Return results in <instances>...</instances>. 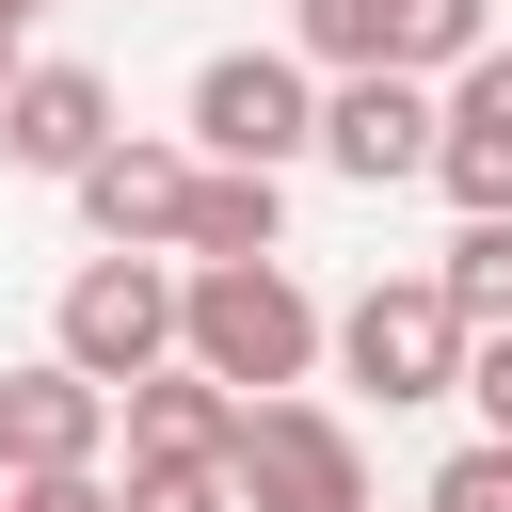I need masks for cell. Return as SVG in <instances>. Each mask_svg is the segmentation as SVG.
Listing matches in <instances>:
<instances>
[{"instance_id": "13", "label": "cell", "mask_w": 512, "mask_h": 512, "mask_svg": "<svg viewBox=\"0 0 512 512\" xmlns=\"http://www.w3.org/2000/svg\"><path fill=\"white\" fill-rule=\"evenodd\" d=\"M288 64H320V80L400 64V0H288Z\"/></svg>"}, {"instance_id": "5", "label": "cell", "mask_w": 512, "mask_h": 512, "mask_svg": "<svg viewBox=\"0 0 512 512\" xmlns=\"http://www.w3.org/2000/svg\"><path fill=\"white\" fill-rule=\"evenodd\" d=\"M48 352H64L80 384H144V368H176V256H80L64 304H48Z\"/></svg>"}, {"instance_id": "14", "label": "cell", "mask_w": 512, "mask_h": 512, "mask_svg": "<svg viewBox=\"0 0 512 512\" xmlns=\"http://www.w3.org/2000/svg\"><path fill=\"white\" fill-rule=\"evenodd\" d=\"M432 288L464 304V336H480V320H512V208H464V224H448V256H432Z\"/></svg>"}, {"instance_id": "6", "label": "cell", "mask_w": 512, "mask_h": 512, "mask_svg": "<svg viewBox=\"0 0 512 512\" xmlns=\"http://www.w3.org/2000/svg\"><path fill=\"white\" fill-rule=\"evenodd\" d=\"M304 160H336L352 192H400V176H432V80H400V64L336 80V96H320V144H304Z\"/></svg>"}, {"instance_id": "19", "label": "cell", "mask_w": 512, "mask_h": 512, "mask_svg": "<svg viewBox=\"0 0 512 512\" xmlns=\"http://www.w3.org/2000/svg\"><path fill=\"white\" fill-rule=\"evenodd\" d=\"M0 512H112V464H48V480H0Z\"/></svg>"}, {"instance_id": "3", "label": "cell", "mask_w": 512, "mask_h": 512, "mask_svg": "<svg viewBox=\"0 0 512 512\" xmlns=\"http://www.w3.org/2000/svg\"><path fill=\"white\" fill-rule=\"evenodd\" d=\"M224 496L240 512H368V448H352V416L336 400H240V432H224Z\"/></svg>"}, {"instance_id": "20", "label": "cell", "mask_w": 512, "mask_h": 512, "mask_svg": "<svg viewBox=\"0 0 512 512\" xmlns=\"http://www.w3.org/2000/svg\"><path fill=\"white\" fill-rule=\"evenodd\" d=\"M32 16H48V0H0V48H16V32H32Z\"/></svg>"}, {"instance_id": "7", "label": "cell", "mask_w": 512, "mask_h": 512, "mask_svg": "<svg viewBox=\"0 0 512 512\" xmlns=\"http://www.w3.org/2000/svg\"><path fill=\"white\" fill-rule=\"evenodd\" d=\"M80 224H96V256H176V208H192V144H144V128H112L80 176Z\"/></svg>"}, {"instance_id": "8", "label": "cell", "mask_w": 512, "mask_h": 512, "mask_svg": "<svg viewBox=\"0 0 512 512\" xmlns=\"http://www.w3.org/2000/svg\"><path fill=\"white\" fill-rule=\"evenodd\" d=\"M48 464H112V384H80L64 352L0 368V480H48Z\"/></svg>"}, {"instance_id": "21", "label": "cell", "mask_w": 512, "mask_h": 512, "mask_svg": "<svg viewBox=\"0 0 512 512\" xmlns=\"http://www.w3.org/2000/svg\"><path fill=\"white\" fill-rule=\"evenodd\" d=\"M0 80H16V48H0Z\"/></svg>"}, {"instance_id": "15", "label": "cell", "mask_w": 512, "mask_h": 512, "mask_svg": "<svg viewBox=\"0 0 512 512\" xmlns=\"http://www.w3.org/2000/svg\"><path fill=\"white\" fill-rule=\"evenodd\" d=\"M480 48H496L480 0H400V80H448V64H480Z\"/></svg>"}, {"instance_id": "22", "label": "cell", "mask_w": 512, "mask_h": 512, "mask_svg": "<svg viewBox=\"0 0 512 512\" xmlns=\"http://www.w3.org/2000/svg\"><path fill=\"white\" fill-rule=\"evenodd\" d=\"M368 512H384V496H368Z\"/></svg>"}, {"instance_id": "9", "label": "cell", "mask_w": 512, "mask_h": 512, "mask_svg": "<svg viewBox=\"0 0 512 512\" xmlns=\"http://www.w3.org/2000/svg\"><path fill=\"white\" fill-rule=\"evenodd\" d=\"M432 192L448 208H512V48L432 80Z\"/></svg>"}, {"instance_id": "10", "label": "cell", "mask_w": 512, "mask_h": 512, "mask_svg": "<svg viewBox=\"0 0 512 512\" xmlns=\"http://www.w3.org/2000/svg\"><path fill=\"white\" fill-rule=\"evenodd\" d=\"M96 144H112V80L96 64H16L0 80V160L16 176H80Z\"/></svg>"}, {"instance_id": "18", "label": "cell", "mask_w": 512, "mask_h": 512, "mask_svg": "<svg viewBox=\"0 0 512 512\" xmlns=\"http://www.w3.org/2000/svg\"><path fill=\"white\" fill-rule=\"evenodd\" d=\"M448 400H480V432H512V320L464 336V384H448Z\"/></svg>"}, {"instance_id": "1", "label": "cell", "mask_w": 512, "mask_h": 512, "mask_svg": "<svg viewBox=\"0 0 512 512\" xmlns=\"http://www.w3.org/2000/svg\"><path fill=\"white\" fill-rule=\"evenodd\" d=\"M176 352L224 400H288L320 368V304H304L288 256H176Z\"/></svg>"}, {"instance_id": "12", "label": "cell", "mask_w": 512, "mask_h": 512, "mask_svg": "<svg viewBox=\"0 0 512 512\" xmlns=\"http://www.w3.org/2000/svg\"><path fill=\"white\" fill-rule=\"evenodd\" d=\"M272 240H288V176H224V160H192L176 256H272Z\"/></svg>"}, {"instance_id": "17", "label": "cell", "mask_w": 512, "mask_h": 512, "mask_svg": "<svg viewBox=\"0 0 512 512\" xmlns=\"http://www.w3.org/2000/svg\"><path fill=\"white\" fill-rule=\"evenodd\" d=\"M112 512H240V496H224L208 464H192V480H176V464H128V480H112Z\"/></svg>"}, {"instance_id": "2", "label": "cell", "mask_w": 512, "mask_h": 512, "mask_svg": "<svg viewBox=\"0 0 512 512\" xmlns=\"http://www.w3.org/2000/svg\"><path fill=\"white\" fill-rule=\"evenodd\" d=\"M320 352L400 416V400H448V384H464V304H448L432 272H368V288L320 320Z\"/></svg>"}, {"instance_id": "11", "label": "cell", "mask_w": 512, "mask_h": 512, "mask_svg": "<svg viewBox=\"0 0 512 512\" xmlns=\"http://www.w3.org/2000/svg\"><path fill=\"white\" fill-rule=\"evenodd\" d=\"M112 432H128V464H176V480L208 464V480H224V432H240V400H224V384H208V368L176 352V368L112 384Z\"/></svg>"}, {"instance_id": "4", "label": "cell", "mask_w": 512, "mask_h": 512, "mask_svg": "<svg viewBox=\"0 0 512 512\" xmlns=\"http://www.w3.org/2000/svg\"><path fill=\"white\" fill-rule=\"evenodd\" d=\"M304 144H320V64H288V48H208L192 64V160L288 176Z\"/></svg>"}, {"instance_id": "16", "label": "cell", "mask_w": 512, "mask_h": 512, "mask_svg": "<svg viewBox=\"0 0 512 512\" xmlns=\"http://www.w3.org/2000/svg\"><path fill=\"white\" fill-rule=\"evenodd\" d=\"M416 512H512V432H480V448H448Z\"/></svg>"}]
</instances>
